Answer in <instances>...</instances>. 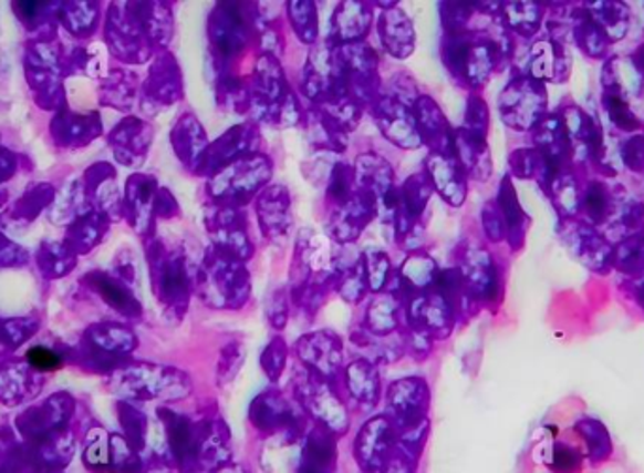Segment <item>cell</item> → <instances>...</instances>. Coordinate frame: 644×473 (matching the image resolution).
I'll return each mask as SVG.
<instances>
[{
	"instance_id": "21",
	"label": "cell",
	"mask_w": 644,
	"mask_h": 473,
	"mask_svg": "<svg viewBox=\"0 0 644 473\" xmlns=\"http://www.w3.org/2000/svg\"><path fill=\"white\" fill-rule=\"evenodd\" d=\"M337 456V438L319 424H311L300 442L298 473H334Z\"/></svg>"
},
{
	"instance_id": "28",
	"label": "cell",
	"mask_w": 644,
	"mask_h": 473,
	"mask_svg": "<svg viewBox=\"0 0 644 473\" xmlns=\"http://www.w3.org/2000/svg\"><path fill=\"white\" fill-rule=\"evenodd\" d=\"M305 138L316 152L343 153L347 150L349 133L319 107L311 106L303 114Z\"/></svg>"
},
{
	"instance_id": "41",
	"label": "cell",
	"mask_w": 644,
	"mask_h": 473,
	"mask_svg": "<svg viewBox=\"0 0 644 473\" xmlns=\"http://www.w3.org/2000/svg\"><path fill=\"white\" fill-rule=\"evenodd\" d=\"M356 193V179H354V166L349 163H335L330 172L329 187H326V198L335 206H342Z\"/></svg>"
},
{
	"instance_id": "18",
	"label": "cell",
	"mask_w": 644,
	"mask_h": 473,
	"mask_svg": "<svg viewBox=\"0 0 644 473\" xmlns=\"http://www.w3.org/2000/svg\"><path fill=\"white\" fill-rule=\"evenodd\" d=\"M424 165L434 193L442 196L453 208L461 206L468 196V184L466 172L461 171L455 153H428Z\"/></svg>"
},
{
	"instance_id": "24",
	"label": "cell",
	"mask_w": 644,
	"mask_h": 473,
	"mask_svg": "<svg viewBox=\"0 0 644 473\" xmlns=\"http://www.w3.org/2000/svg\"><path fill=\"white\" fill-rule=\"evenodd\" d=\"M343 381L349 397L362 410H373L381 402V376L377 364L359 357L343 368Z\"/></svg>"
},
{
	"instance_id": "7",
	"label": "cell",
	"mask_w": 644,
	"mask_h": 473,
	"mask_svg": "<svg viewBox=\"0 0 644 473\" xmlns=\"http://www.w3.org/2000/svg\"><path fill=\"white\" fill-rule=\"evenodd\" d=\"M294 400L310 417L313 424L329 430L335 438H343L351 429V415L342 397L335 392L334 383L316 378L308 370L297 373L292 381Z\"/></svg>"
},
{
	"instance_id": "14",
	"label": "cell",
	"mask_w": 644,
	"mask_h": 473,
	"mask_svg": "<svg viewBox=\"0 0 644 473\" xmlns=\"http://www.w3.org/2000/svg\"><path fill=\"white\" fill-rule=\"evenodd\" d=\"M260 128L255 121L251 123H240L227 133H222L219 138L209 142L208 152L204 157L200 171L196 176H204L208 179L215 172L222 171L225 166L232 165L236 161L260 152Z\"/></svg>"
},
{
	"instance_id": "3",
	"label": "cell",
	"mask_w": 644,
	"mask_h": 473,
	"mask_svg": "<svg viewBox=\"0 0 644 473\" xmlns=\"http://www.w3.org/2000/svg\"><path fill=\"white\" fill-rule=\"evenodd\" d=\"M272 176V158L262 152L251 153L209 176L206 195L211 204L243 208L270 185Z\"/></svg>"
},
{
	"instance_id": "44",
	"label": "cell",
	"mask_w": 644,
	"mask_h": 473,
	"mask_svg": "<svg viewBox=\"0 0 644 473\" xmlns=\"http://www.w3.org/2000/svg\"><path fill=\"white\" fill-rule=\"evenodd\" d=\"M402 335H404L405 353H409L411 359L417 360V362H424L432 354V351H434L436 340L428 332L405 325Z\"/></svg>"
},
{
	"instance_id": "34",
	"label": "cell",
	"mask_w": 644,
	"mask_h": 473,
	"mask_svg": "<svg viewBox=\"0 0 644 473\" xmlns=\"http://www.w3.org/2000/svg\"><path fill=\"white\" fill-rule=\"evenodd\" d=\"M429 419L420 423L394 429V453L402 461L409 462L411 466H418L424 448L428 443Z\"/></svg>"
},
{
	"instance_id": "37",
	"label": "cell",
	"mask_w": 644,
	"mask_h": 473,
	"mask_svg": "<svg viewBox=\"0 0 644 473\" xmlns=\"http://www.w3.org/2000/svg\"><path fill=\"white\" fill-rule=\"evenodd\" d=\"M399 206L405 214L420 222L424 212L428 208L429 198L434 195V187L429 184L426 172L413 174L407 177L404 184L398 185Z\"/></svg>"
},
{
	"instance_id": "23",
	"label": "cell",
	"mask_w": 644,
	"mask_h": 473,
	"mask_svg": "<svg viewBox=\"0 0 644 473\" xmlns=\"http://www.w3.org/2000/svg\"><path fill=\"white\" fill-rule=\"evenodd\" d=\"M373 25V7L367 2L337 4L330 21L329 39L334 44H353L366 40Z\"/></svg>"
},
{
	"instance_id": "43",
	"label": "cell",
	"mask_w": 644,
	"mask_h": 473,
	"mask_svg": "<svg viewBox=\"0 0 644 473\" xmlns=\"http://www.w3.org/2000/svg\"><path fill=\"white\" fill-rule=\"evenodd\" d=\"M291 290L289 287H276L270 290V295L266 297L264 316L268 325L272 327L276 332H281L284 327L289 325L291 319Z\"/></svg>"
},
{
	"instance_id": "45",
	"label": "cell",
	"mask_w": 644,
	"mask_h": 473,
	"mask_svg": "<svg viewBox=\"0 0 644 473\" xmlns=\"http://www.w3.org/2000/svg\"><path fill=\"white\" fill-rule=\"evenodd\" d=\"M485 126H487V106H485V102L480 101L479 96H469L464 128L485 136Z\"/></svg>"
},
{
	"instance_id": "47",
	"label": "cell",
	"mask_w": 644,
	"mask_h": 473,
	"mask_svg": "<svg viewBox=\"0 0 644 473\" xmlns=\"http://www.w3.org/2000/svg\"><path fill=\"white\" fill-rule=\"evenodd\" d=\"M383 473H417V466H411L409 462L402 461L399 456L392 454L383 467Z\"/></svg>"
},
{
	"instance_id": "22",
	"label": "cell",
	"mask_w": 644,
	"mask_h": 473,
	"mask_svg": "<svg viewBox=\"0 0 644 473\" xmlns=\"http://www.w3.org/2000/svg\"><path fill=\"white\" fill-rule=\"evenodd\" d=\"M227 61L214 59L215 69V102L225 112L232 114H249L251 110V82L232 69Z\"/></svg>"
},
{
	"instance_id": "29",
	"label": "cell",
	"mask_w": 644,
	"mask_h": 473,
	"mask_svg": "<svg viewBox=\"0 0 644 473\" xmlns=\"http://www.w3.org/2000/svg\"><path fill=\"white\" fill-rule=\"evenodd\" d=\"M455 157L460 163L461 171L466 172V176L485 179L490 174L485 140L480 134L471 133L464 126L455 131Z\"/></svg>"
},
{
	"instance_id": "32",
	"label": "cell",
	"mask_w": 644,
	"mask_h": 473,
	"mask_svg": "<svg viewBox=\"0 0 644 473\" xmlns=\"http://www.w3.org/2000/svg\"><path fill=\"white\" fill-rule=\"evenodd\" d=\"M160 289L165 292L166 300L184 313L189 308L190 292H193V281L189 278V270L185 265L184 257H174L165 263L163 268V285Z\"/></svg>"
},
{
	"instance_id": "40",
	"label": "cell",
	"mask_w": 644,
	"mask_h": 473,
	"mask_svg": "<svg viewBox=\"0 0 644 473\" xmlns=\"http://www.w3.org/2000/svg\"><path fill=\"white\" fill-rule=\"evenodd\" d=\"M362 260H364L370 292H373V295L385 292L388 289V285H391L392 276H394L392 274L391 255L386 251H381V249H370V251L362 255Z\"/></svg>"
},
{
	"instance_id": "36",
	"label": "cell",
	"mask_w": 644,
	"mask_h": 473,
	"mask_svg": "<svg viewBox=\"0 0 644 473\" xmlns=\"http://www.w3.org/2000/svg\"><path fill=\"white\" fill-rule=\"evenodd\" d=\"M284 12H287L292 31L302 44L315 45L319 42V10L315 2H310V0L287 2Z\"/></svg>"
},
{
	"instance_id": "27",
	"label": "cell",
	"mask_w": 644,
	"mask_h": 473,
	"mask_svg": "<svg viewBox=\"0 0 644 473\" xmlns=\"http://www.w3.org/2000/svg\"><path fill=\"white\" fill-rule=\"evenodd\" d=\"M402 309H404V302L392 290L373 295L364 311L362 329L366 330L367 335L377 336V338L399 335Z\"/></svg>"
},
{
	"instance_id": "26",
	"label": "cell",
	"mask_w": 644,
	"mask_h": 473,
	"mask_svg": "<svg viewBox=\"0 0 644 473\" xmlns=\"http://www.w3.org/2000/svg\"><path fill=\"white\" fill-rule=\"evenodd\" d=\"M172 144L177 157L181 158V163L189 171L198 174L208 152L209 138L206 128L195 114L181 115V120L177 121L176 128L172 133Z\"/></svg>"
},
{
	"instance_id": "33",
	"label": "cell",
	"mask_w": 644,
	"mask_h": 473,
	"mask_svg": "<svg viewBox=\"0 0 644 473\" xmlns=\"http://www.w3.org/2000/svg\"><path fill=\"white\" fill-rule=\"evenodd\" d=\"M541 462L552 473H582L590 464L581 445L563 440H552L541 454Z\"/></svg>"
},
{
	"instance_id": "16",
	"label": "cell",
	"mask_w": 644,
	"mask_h": 473,
	"mask_svg": "<svg viewBox=\"0 0 644 473\" xmlns=\"http://www.w3.org/2000/svg\"><path fill=\"white\" fill-rule=\"evenodd\" d=\"M394 453V426L388 417L375 415L362 424L354 438V461L362 472L383 470Z\"/></svg>"
},
{
	"instance_id": "2",
	"label": "cell",
	"mask_w": 644,
	"mask_h": 473,
	"mask_svg": "<svg viewBox=\"0 0 644 473\" xmlns=\"http://www.w3.org/2000/svg\"><path fill=\"white\" fill-rule=\"evenodd\" d=\"M251 274L232 253L209 246L195 274V292L208 308L236 311L251 298Z\"/></svg>"
},
{
	"instance_id": "1",
	"label": "cell",
	"mask_w": 644,
	"mask_h": 473,
	"mask_svg": "<svg viewBox=\"0 0 644 473\" xmlns=\"http://www.w3.org/2000/svg\"><path fill=\"white\" fill-rule=\"evenodd\" d=\"M249 82H251L249 114L253 115L257 125L291 128L302 123L305 110L284 76L283 66L278 58L259 53V58L255 59Z\"/></svg>"
},
{
	"instance_id": "8",
	"label": "cell",
	"mask_w": 644,
	"mask_h": 473,
	"mask_svg": "<svg viewBox=\"0 0 644 473\" xmlns=\"http://www.w3.org/2000/svg\"><path fill=\"white\" fill-rule=\"evenodd\" d=\"M204 225L211 238V246L232 253L246 265L253 259L255 246L243 208L211 204L204 215Z\"/></svg>"
},
{
	"instance_id": "17",
	"label": "cell",
	"mask_w": 644,
	"mask_h": 473,
	"mask_svg": "<svg viewBox=\"0 0 644 473\" xmlns=\"http://www.w3.org/2000/svg\"><path fill=\"white\" fill-rule=\"evenodd\" d=\"M255 212L259 217L260 230L264 234L266 240L281 244L291 233L292 198L291 191L284 185H268L255 198Z\"/></svg>"
},
{
	"instance_id": "6",
	"label": "cell",
	"mask_w": 644,
	"mask_h": 473,
	"mask_svg": "<svg viewBox=\"0 0 644 473\" xmlns=\"http://www.w3.org/2000/svg\"><path fill=\"white\" fill-rule=\"evenodd\" d=\"M335 59L343 91L353 96L364 110H372L383 95L380 53L366 40H362L353 44H335Z\"/></svg>"
},
{
	"instance_id": "19",
	"label": "cell",
	"mask_w": 644,
	"mask_h": 473,
	"mask_svg": "<svg viewBox=\"0 0 644 473\" xmlns=\"http://www.w3.org/2000/svg\"><path fill=\"white\" fill-rule=\"evenodd\" d=\"M377 32H380L383 50L394 59H407L415 51L417 32L409 16L394 2L380 4Z\"/></svg>"
},
{
	"instance_id": "31",
	"label": "cell",
	"mask_w": 644,
	"mask_h": 473,
	"mask_svg": "<svg viewBox=\"0 0 644 473\" xmlns=\"http://www.w3.org/2000/svg\"><path fill=\"white\" fill-rule=\"evenodd\" d=\"M488 259L490 257L487 253L475 247H468L461 255L458 270H460L466 290L475 297H488V292L492 290L494 274Z\"/></svg>"
},
{
	"instance_id": "38",
	"label": "cell",
	"mask_w": 644,
	"mask_h": 473,
	"mask_svg": "<svg viewBox=\"0 0 644 473\" xmlns=\"http://www.w3.org/2000/svg\"><path fill=\"white\" fill-rule=\"evenodd\" d=\"M315 107L322 110L324 114L329 115L330 120H334L349 134L353 133L354 128L359 126L362 114H364V107L354 101L353 96L347 95L345 91H337V93L330 95L326 101L321 102Z\"/></svg>"
},
{
	"instance_id": "42",
	"label": "cell",
	"mask_w": 644,
	"mask_h": 473,
	"mask_svg": "<svg viewBox=\"0 0 644 473\" xmlns=\"http://www.w3.org/2000/svg\"><path fill=\"white\" fill-rule=\"evenodd\" d=\"M287 360H289V346L283 336L276 335L266 343L260 353V368L266 378L270 379V383H278L281 379L287 368Z\"/></svg>"
},
{
	"instance_id": "46",
	"label": "cell",
	"mask_w": 644,
	"mask_h": 473,
	"mask_svg": "<svg viewBox=\"0 0 644 473\" xmlns=\"http://www.w3.org/2000/svg\"><path fill=\"white\" fill-rule=\"evenodd\" d=\"M27 360L31 362L32 367L37 370H44V372H50V370H58L61 367V359L59 354L53 353L50 349L45 348H32L29 353H27Z\"/></svg>"
},
{
	"instance_id": "13",
	"label": "cell",
	"mask_w": 644,
	"mask_h": 473,
	"mask_svg": "<svg viewBox=\"0 0 644 473\" xmlns=\"http://www.w3.org/2000/svg\"><path fill=\"white\" fill-rule=\"evenodd\" d=\"M343 91L335 59V44L326 39L311 48L302 70V93L313 106H319L330 95Z\"/></svg>"
},
{
	"instance_id": "12",
	"label": "cell",
	"mask_w": 644,
	"mask_h": 473,
	"mask_svg": "<svg viewBox=\"0 0 644 473\" xmlns=\"http://www.w3.org/2000/svg\"><path fill=\"white\" fill-rule=\"evenodd\" d=\"M429 402L432 392L423 378H402L391 383L386 391L385 415L394 429L417 424L429 419Z\"/></svg>"
},
{
	"instance_id": "39",
	"label": "cell",
	"mask_w": 644,
	"mask_h": 473,
	"mask_svg": "<svg viewBox=\"0 0 644 473\" xmlns=\"http://www.w3.org/2000/svg\"><path fill=\"white\" fill-rule=\"evenodd\" d=\"M246 359L247 346L241 338H235V340L225 343L221 351H219V357H217V364H215V383H217V387L225 389V387L230 385L238 378V373L241 372Z\"/></svg>"
},
{
	"instance_id": "4",
	"label": "cell",
	"mask_w": 644,
	"mask_h": 473,
	"mask_svg": "<svg viewBox=\"0 0 644 473\" xmlns=\"http://www.w3.org/2000/svg\"><path fill=\"white\" fill-rule=\"evenodd\" d=\"M259 4L219 2L209 12L208 39L214 59L235 63L257 40Z\"/></svg>"
},
{
	"instance_id": "10",
	"label": "cell",
	"mask_w": 644,
	"mask_h": 473,
	"mask_svg": "<svg viewBox=\"0 0 644 473\" xmlns=\"http://www.w3.org/2000/svg\"><path fill=\"white\" fill-rule=\"evenodd\" d=\"M377 215H380L377 198L367 191L356 189L347 203L330 209L326 217V236L335 246L354 244Z\"/></svg>"
},
{
	"instance_id": "20",
	"label": "cell",
	"mask_w": 644,
	"mask_h": 473,
	"mask_svg": "<svg viewBox=\"0 0 644 473\" xmlns=\"http://www.w3.org/2000/svg\"><path fill=\"white\" fill-rule=\"evenodd\" d=\"M418 134L429 153H455V128L447 115L429 95L418 96L413 104Z\"/></svg>"
},
{
	"instance_id": "35",
	"label": "cell",
	"mask_w": 644,
	"mask_h": 473,
	"mask_svg": "<svg viewBox=\"0 0 644 473\" xmlns=\"http://www.w3.org/2000/svg\"><path fill=\"white\" fill-rule=\"evenodd\" d=\"M334 290L345 302L353 304V306H359L366 300L370 289H367L366 270H364L362 255L347 260V263L342 259V271H340Z\"/></svg>"
},
{
	"instance_id": "9",
	"label": "cell",
	"mask_w": 644,
	"mask_h": 473,
	"mask_svg": "<svg viewBox=\"0 0 644 473\" xmlns=\"http://www.w3.org/2000/svg\"><path fill=\"white\" fill-rule=\"evenodd\" d=\"M294 353L303 370L329 383H334L343 372V340L334 330H315L300 336L294 343Z\"/></svg>"
},
{
	"instance_id": "25",
	"label": "cell",
	"mask_w": 644,
	"mask_h": 473,
	"mask_svg": "<svg viewBox=\"0 0 644 473\" xmlns=\"http://www.w3.org/2000/svg\"><path fill=\"white\" fill-rule=\"evenodd\" d=\"M353 166L356 189L372 193L377 198V203H383L386 196L398 187L394 168L385 157H381L380 153H361Z\"/></svg>"
},
{
	"instance_id": "15",
	"label": "cell",
	"mask_w": 644,
	"mask_h": 473,
	"mask_svg": "<svg viewBox=\"0 0 644 473\" xmlns=\"http://www.w3.org/2000/svg\"><path fill=\"white\" fill-rule=\"evenodd\" d=\"M381 133L399 150H418L423 145L413 107L383 93L370 110Z\"/></svg>"
},
{
	"instance_id": "30",
	"label": "cell",
	"mask_w": 644,
	"mask_h": 473,
	"mask_svg": "<svg viewBox=\"0 0 644 473\" xmlns=\"http://www.w3.org/2000/svg\"><path fill=\"white\" fill-rule=\"evenodd\" d=\"M351 341L356 348L364 351V359L372 360L373 364H392L402 359L405 354L404 335L388 336V338H377L367 335L366 330L356 329L351 332Z\"/></svg>"
},
{
	"instance_id": "5",
	"label": "cell",
	"mask_w": 644,
	"mask_h": 473,
	"mask_svg": "<svg viewBox=\"0 0 644 473\" xmlns=\"http://www.w3.org/2000/svg\"><path fill=\"white\" fill-rule=\"evenodd\" d=\"M247 417L260 435L284 440L287 445L302 442L303 434L310 429V417L303 413L297 400H291L276 387L264 389L251 400Z\"/></svg>"
},
{
	"instance_id": "48",
	"label": "cell",
	"mask_w": 644,
	"mask_h": 473,
	"mask_svg": "<svg viewBox=\"0 0 644 473\" xmlns=\"http://www.w3.org/2000/svg\"><path fill=\"white\" fill-rule=\"evenodd\" d=\"M361 473H383V470H375V472H362L361 470Z\"/></svg>"
},
{
	"instance_id": "11",
	"label": "cell",
	"mask_w": 644,
	"mask_h": 473,
	"mask_svg": "<svg viewBox=\"0 0 644 473\" xmlns=\"http://www.w3.org/2000/svg\"><path fill=\"white\" fill-rule=\"evenodd\" d=\"M407 327L428 332L434 340H447L455 330L458 309L436 290L420 292L404 304Z\"/></svg>"
}]
</instances>
